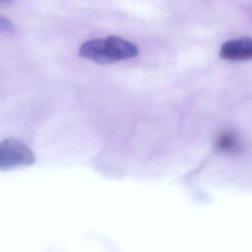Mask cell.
Returning a JSON list of instances; mask_svg holds the SVG:
<instances>
[{
	"label": "cell",
	"mask_w": 252,
	"mask_h": 252,
	"mask_svg": "<svg viewBox=\"0 0 252 252\" xmlns=\"http://www.w3.org/2000/svg\"><path fill=\"white\" fill-rule=\"evenodd\" d=\"M35 162L34 154L23 141L9 138L0 144V169L2 170L32 166Z\"/></svg>",
	"instance_id": "obj_1"
},
{
	"label": "cell",
	"mask_w": 252,
	"mask_h": 252,
	"mask_svg": "<svg viewBox=\"0 0 252 252\" xmlns=\"http://www.w3.org/2000/svg\"><path fill=\"white\" fill-rule=\"evenodd\" d=\"M105 44L106 53L110 64L134 58L139 54V50L136 45L118 36H109L105 39Z\"/></svg>",
	"instance_id": "obj_2"
},
{
	"label": "cell",
	"mask_w": 252,
	"mask_h": 252,
	"mask_svg": "<svg viewBox=\"0 0 252 252\" xmlns=\"http://www.w3.org/2000/svg\"><path fill=\"white\" fill-rule=\"evenodd\" d=\"M220 56L230 61L252 60V39L240 38L227 41L221 47Z\"/></svg>",
	"instance_id": "obj_3"
},
{
	"label": "cell",
	"mask_w": 252,
	"mask_h": 252,
	"mask_svg": "<svg viewBox=\"0 0 252 252\" xmlns=\"http://www.w3.org/2000/svg\"><path fill=\"white\" fill-rule=\"evenodd\" d=\"M217 147L221 151L234 152L239 149L240 142L231 131H222L217 138Z\"/></svg>",
	"instance_id": "obj_4"
},
{
	"label": "cell",
	"mask_w": 252,
	"mask_h": 252,
	"mask_svg": "<svg viewBox=\"0 0 252 252\" xmlns=\"http://www.w3.org/2000/svg\"><path fill=\"white\" fill-rule=\"evenodd\" d=\"M0 28L1 30L6 32H12L14 30L13 25L7 19L2 17L0 18Z\"/></svg>",
	"instance_id": "obj_5"
}]
</instances>
